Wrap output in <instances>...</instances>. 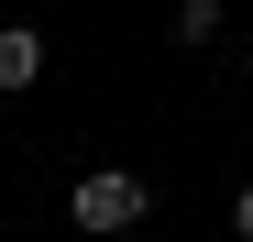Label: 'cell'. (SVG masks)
I'll return each mask as SVG.
<instances>
[{
    "label": "cell",
    "mask_w": 253,
    "mask_h": 242,
    "mask_svg": "<svg viewBox=\"0 0 253 242\" xmlns=\"http://www.w3.org/2000/svg\"><path fill=\"white\" fill-rule=\"evenodd\" d=\"M143 209H154V187L132 165H88V176L66 187V220L77 231H143Z\"/></svg>",
    "instance_id": "6da1fadb"
},
{
    "label": "cell",
    "mask_w": 253,
    "mask_h": 242,
    "mask_svg": "<svg viewBox=\"0 0 253 242\" xmlns=\"http://www.w3.org/2000/svg\"><path fill=\"white\" fill-rule=\"evenodd\" d=\"M33 77H44V33H33V22H0V99L33 88Z\"/></svg>",
    "instance_id": "7a4b0ae2"
},
{
    "label": "cell",
    "mask_w": 253,
    "mask_h": 242,
    "mask_svg": "<svg viewBox=\"0 0 253 242\" xmlns=\"http://www.w3.org/2000/svg\"><path fill=\"white\" fill-rule=\"evenodd\" d=\"M220 33V0H176V44H209Z\"/></svg>",
    "instance_id": "3957f363"
},
{
    "label": "cell",
    "mask_w": 253,
    "mask_h": 242,
    "mask_svg": "<svg viewBox=\"0 0 253 242\" xmlns=\"http://www.w3.org/2000/svg\"><path fill=\"white\" fill-rule=\"evenodd\" d=\"M231 231H242V242H253V187H242V198H231Z\"/></svg>",
    "instance_id": "277c9868"
}]
</instances>
